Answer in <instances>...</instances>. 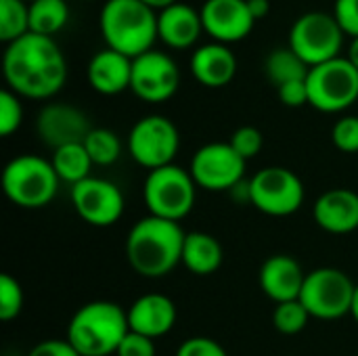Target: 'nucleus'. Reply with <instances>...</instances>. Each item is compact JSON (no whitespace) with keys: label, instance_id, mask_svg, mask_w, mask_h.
<instances>
[{"label":"nucleus","instance_id":"obj_1","mask_svg":"<svg viewBox=\"0 0 358 356\" xmlns=\"http://www.w3.org/2000/svg\"><path fill=\"white\" fill-rule=\"evenodd\" d=\"M2 71L13 90L25 99H50L67 80V61L52 38L25 34L4 50Z\"/></svg>","mask_w":358,"mask_h":356},{"label":"nucleus","instance_id":"obj_2","mask_svg":"<svg viewBox=\"0 0 358 356\" xmlns=\"http://www.w3.org/2000/svg\"><path fill=\"white\" fill-rule=\"evenodd\" d=\"M187 233L180 222L157 216L141 218L126 237V258L132 271L147 279L170 275L182 264V248Z\"/></svg>","mask_w":358,"mask_h":356},{"label":"nucleus","instance_id":"obj_3","mask_svg":"<svg viewBox=\"0 0 358 356\" xmlns=\"http://www.w3.org/2000/svg\"><path fill=\"white\" fill-rule=\"evenodd\" d=\"M128 332V313L120 304L94 300L73 313L65 340L80 356H111L117 353Z\"/></svg>","mask_w":358,"mask_h":356},{"label":"nucleus","instance_id":"obj_4","mask_svg":"<svg viewBox=\"0 0 358 356\" xmlns=\"http://www.w3.org/2000/svg\"><path fill=\"white\" fill-rule=\"evenodd\" d=\"M101 34L111 50L136 59L153 50L157 15L141 0H107L101 10Z\"/></svg>","mask_w":358,"mask_h":356},{"label":"nucleus","instance_id":"obj_5","mask_svg":"<svg viewBox=\"0 0 358 356\" xmlns=\"http://www.w3.org/2000/svg\"><path fill=\"white\" fill-rule=\"evenodd\" d=\"M59 185L61 178L57 176L52 162L40 155H17L2 170V191L17 208L38 210L48 206L57 197Z\"/></svg>","mask_w":358,"mask_h":356},{"label":"nucleus","instance_id":"obj_6","mask_svg":"<svg viewBox=\"0 0 358 356\" xmlns=\"http://www.w3.org/2000/svg\"><path fill=\"white\" fill-rule=\"evenodd\" d=\"M197 185L189 170L170 164L151 170L143 185V201L149 216L180 222L195 206Z\"/></svg>","mask_w":358,"mask_h":356},{"label":"nucleus","instance_id":"obj_7","mask_svg":"<svg viewBox=\"0 0 358 356\" xmlns=\"http://www.w3.org/2000/svg\"><path fill=\"white\" fill-rule=\"evenodd\" d=\"M357 283L340 269L321 266L306 273L300 302L319 321H338L352 311Z\"/></svg>","mask_w":358,"mask_h":356},{"label":"nucleus","instance_id":"obj_8","mask_svg":"<svg viewBox=\"0 0 358 356\" xmlns=\"http://www.w3.org/2000/svg\"><path fill=\"white\" fill-rule=\"evenodd\" d=\"M308 105L323 113H338L358 103V69L348 59H331L310 67L306 78Z\"/></svg>","mask_w":358,"mask_h":356},{"label":"nucleus","instance_id":"obj_9","mask_svg":"<svg viewBox=\"0 0 358 356\" xmlns=\"http://www.w3.org/2000/svg\"><path fill=\"white\" fill-rule=\"evenodd\" d=\"M250 204L266 216H292L304 204V183L300 176L283 166H268L258 170L248 183Z\"/></svg>","mask_w":358,"mask_h":356},{"label":"nucleus","instance_id":"obj_10","mask_svg":"<svg viewBox=\"0 0 358 356\" xmlns=\"http://www.w3.org/2000/svg\"><path fill=\"white\" fill-rule=\"evenodd\" d=\"M344 29L334 15L327 13H306L302 15L289 31V48L308 65L317 67L331 59H338L342 48Z\"/></svg>","mask_w":358,"mask_h":356},{"label":"nucleus","instance_id":"obj_11","mask_svg":"<svg viewBox=\"0 0 358 356\" xmlns=\"http://www.w3.org/2000/svg\"><path fill=\"white\" fill-rule=\"evenodd\" d=\"M178 147V128L166 115H145L128 134V151L132 159L149 172L174 164Z\"/></svg>","mask_w":358,"mask_h":356},{"label":"nucleus","instance_id":"obj_12","mask_svg":"<svg viewBox=\"0 0 358 356\" xmlns=\"http://www.w3.org/2000/svg\"><path fill=\"white\" fill-rule=\"evenodd\" d=\"M245 159L231 147V143H208L191 157L189 172L195 185L203 191H233L243 183Z\"/></svg>","mask_w":358,"mask_h":356},{"label":"nucleus","instance_id":"obj_13","mask_svg":"<svg viewBox=\"0 0 358 356\" xmlns=\"http://www.w3.org/2000/svg\"><path fill=\"white\" fill-rule=\"evenodd\" d=\"M71 204L76 214L90 227H111L115 225L126 208L124 193L117 185L105 178L90 176L71 187Z\"/></svg>","mask_w":358,"mask_h":356},{"label":"nucleus","instance_id":"obj_14","mask_svg":"<svg viewBox=\"0 0 358 356\" xmlns=\"http://www.w3.org/2000/svg\"><path fill=\"white\" fill-rule=\"evenodd\" d=\"M180 84V71L172 57L159 50H149L132 59L130 90L147 103H164L174 97Z\"/></svg>","mask_w":358,"mask_h":356},{"label":"nucleus","instance_id":"obj_15","mask_svg":"<svg viewBox=\"0 0 358 356\" xmlns=\"http://www.w3.org/2000/svg\"><path fill=\"white\" fill-rule=\"evenodd\" d=\"M38 136L40 141L50 147L52 151L67 147V145H80L90 134L92 126L84 111H80L73 105L67 103H50L38 113Z\"/></svg>","mask_w":358,"mask_h":356},{"label":"nucleus","instance_id":"obj_16","mask_svg":"<svg viewBox=\"0 0 358 356\" xmlns=\"http://www.w3.org/2000/svg\"><path fill=\"white\" fill-rule=\"evenodd\" d=\"M201 23L218 42H237L254 29L256 19L248 0H206L201 8Z\"/></svg>","mask_w":358,"mask_h":356},{"label":"nucleus","instance_id":"obj_17","mask_svg":"<svg viewBox=\"0 0 358 356\" xmlns=\"http://www.w3.org/2000/svg\"><path fill=\"white\" fill-rule=\"evenodd\" d=\"M304 279H306V273L302 264L287 254H275L266 258L258 275L260 290L275 304L298 300L304 287Z\"/></svg>","mask_w":358,"mask_h":356},{"label":"nucleus","instance_id":"obj_18","mask_svg":"<svg viewBox=\"0 0 358 356\" xmlns=\"http://www.w3.org/2000/svg\"><path fill=\"white\" fill-rule=\"evenodd\" d=\"M128 313L130 332L157 340L172 332L176 325V306L164 294H145L132 302Z\"/></svg>","mask_w":358,"mask_h":356},{"label":"nucleus","instance_id":"obj_19","mask_svg":"<svg viewBox=\"0 0 358 356\" xmlns=\"http://www.w3.org/2000/svg\"><path fill=\"white\" fill-rule=\"evenodd\" d=\"M315 222L331 235H348L358 229V193L350 189H329L313 206Z\"/></svg>","mask_w":358,"mask_h":356},{"label":"nucleus","instance_id":"obj_20","mask_svg":"<svg viewBox=\"0 0 358 356\" xmlns=\"http://www.w3.org/2000/svg\"><path fill=\"white\" fill-rule=\"evenodd\" d=\"M88 82L107 97L124 92L132 82V59L111 48L96 52L88 63Z\"/></svg>","mask_w":358,"mask_h":356},{"label":"nucleus","instance_id":"obj_21","mask_svg":"<svg viewBox=\"0 0 358 356\" xmlns=\"http://www.w3.org/2000/svg\"><path fill=\"white\" fill-rule=\"evenodd\" d=\"M191 73L208 88H222L237 73V57L224 44L199 46L191 59Z\"/></svg>","mask_w":358,"mask_h":356},{"label":"nucleus","instance_id":"obj_22","mask_svg":"<svg viewBox=\"0 0 358 356\" xmlns=\"http://www.w3.org/2000/svg\"><path fill=\"white\" fill-rule=\"evenodd\" d=\"M203 29L201 13L189 4H172L157 15V34L172 48H189L199 40Z\"/></svg>","mask_w":358,"mask_h":356},{"label":"nucleus","instance_id":"obj_23","mask_svg":"<svg viewBox=\"0 0 358 356\" xmlns=\"http://www.w3.org/2000/svg\"><path fill=\"white\" fill-rule=\"evenodd\" d=\"M222 245L214 235L201 231L187 233L182 248V264L189 273L199 277L214 275L222 266Z\"/></svg>","mask_w":358,"mask_h":356},{"label":"nucleus","instance_id":"obj_24","mask_svg":"<svg viewBox=\"0 0 358 356\" xmlns=\"http://www.w3.org/2000/svg\"><path fill=\"white\" fill-rule=\"evenodd\" d=\"M50 162H52V168H55L57 176L61 178V183H69L71 187L90 178V170L94 166L84 143L67 145V147L52 151Z\"/></svg>","mask_w":358,"mask_h":356},{"label":"nucleus","instance_id":"obj_25","mask_svg":"<svg viewBox=\"0 0 358 356\" xmlns=\"http://www.w3.org/2000/svg\"><path fill=\"white\" fill-rule=\"evenodd\" d=\"M266 76L268 80L279 88L283 84L289 82H298V80H306L310 67L292 50V48H277L266 57L264 63Z\"/></svg>","mask_w":358,"mask_h":356},{"label":"nucleus","instance_id":"obj_26","mask_svg":"<svg viewBox=\"0 0 358 356\" xmlns=\"http://www.w3.org/2000/svg\"><path fill=\"white\" fill-rule=\"evenodd\" d=\"M69 19V6L65 0H36L29 4V31L48 36L57 34Z\"/></svg>","mask_w":358,"mask_h":356},{"label":"nucleus","instance_id":"obj_27","mask_svg":"<svg viewBox=\"0 0 358 356\" xmlns=\"http://www.w3.org/2000/svg\"><path fill=\"white\" fill-rule=\"evenodd\" d=\"M29 34V6L23 0H0V40L10 44Z\"/></svg>","mask_w":358,"mask_h":356},{"label":"nucleus","instance_id":"obj_28","mask_svg":"<svg viewBox=\"0 0 358 356\" xmlns=\"http://www.w3.org/2000/svg\"><path fill=\"white\" fill-rule=\"evenodd\" d=\"M84 147L94 166H111L122 155V141L109 128H92L84 141Z\"/></svg>","mask_w":358,"mask_h":356},{"label":"nucleus","instance_id":"obj_29","mask_svg":"<svg viewBox=\"0 0 358 356\" xmlns=\"http://www.w3.org/2000/svg\"><path fill=\"white\" fill-rule=\"evenodd\" d=\"M310 319H313L310 313L304 308V304L300 300L281 302V304L275 306V313H273V325L283 336L300 334L302 329H306Z\"/></svg>","mask_w":358,"mask_h":356},{"label":"nucleus","instance_id":"obj_30","mask_svg":"<svg viewBox=\"0 0 358 356\" xmlns=\"http://www.w3.org/2000/svg\"><path fill=\"white\" fill-rule=\"evenodd\" d=\"M23 300L21 283L8 273L0 275V321L8 323L17 319L23 311Z\"/></svg>","mask_w":358,"mask_h":356},{"label":"nucleus","instance_id":"obj_31","mask_svg":"<svg viewBox=\"0 0 358 356\" xmlns=\"http://www.w3.org/2000/svg\"><path fill=\"white\" fill-rule=\"evenodd\" d=\"M23 107L19 94L13 90H0V136H10L21 128Z\"/></svg>","mask_w":358,"mask_h":356},{"label":"nucleus","instance_id":"obj_32","mask_svg":"<svg viewBox=\"0 0 358 356\" xmlns=\"http://www.w3.org/2000/svg\"><path fill=\"white\" fill-rule=\"evenodd\" d=\"M231 147L248 162L252 157H256L260 151H262V145H264V138H262V132L254 126H241L237 128L231 138H229Z\"/></svg>","mask_w":358,"mask_h":356},{"label":"nucleus","instance_id":"obj_33","mask_svg":"<svg viewBox=\"0 0 358 356\" xmlns=\"http://www.w3.org/2000/svg\"><path fill=\"white\" fill-rule=\"evenodd\" d=\"M331 141L342 153H358V115H344L331 130Z\"/></svg>","mask_w":358,"mask_h":356},{"label":"nucleus","instance_id":"obj_34","mask_svg":"<svg viewBox=\"0 0 358 356\" xmlns=\"http://www.w3.org/2000/svg\"><path fill=\"white\" fill-rule=\"evenodd\" d=\"M176 356H229L227 350L212 338H206V336H193L189 340H185L178 350Z\"/></svg>","mask_w":358,"mask_h":356},{"label":"nucleus","instance_id":"obj_35","mask_svg":"<svg viewBox=\"0 0 358 356\" xmlns=\"http://www.w3.org/2000/svg\"><path fill=\"white\" fill-rule=\"evenodd\" d=\"M115 356H155V342L141 334L128 332Z\"/></svg>","mask_w":358,"mask_h":356},{"label":"nucleus","instance_id":"obj_36","mask_svg":"<svg viewBox=\"0 0 358 356\" xmlns=\"http://www.w3.org/2000/svg\"><path fill=\"white\" fill-rule=\"evenodd\" d=\"M334 17L344 34L358 38V0H336Z\"/></svg>","mask_w":358,"mask_h":356},{"label":"nucleus","instance_id":"obj_37","mask_svg":"<svg viewBox=\"0 0 358 356\" xmlns=\"http://www.w3.org/2000/svg\"><path fill=\"white\" fill-rule=\"evenodd\" d=\"M279 92V101L287 107H302L308 105V88H306V80H298V82H289L277 88Z\"/></svg>","mask_w":358,"mask_h":356},{"label":"nucleus","instance_id":"obj_38","mask_svg":"<svg viewBox=\"0 0 358 356\" xmlns=\"http://www.w3.org/2000/svg\"><path fill=\"white\" fill-rule=\"evenodd\" d=\"M27 356H80L67 340H44L36 344Z\"/></svg>","mask_w":358,"mask_h":356},{"label":"nucleus","instance_id":"obj_39","mask_svg":"<svg viewBox=\"0 0 358 356\" xmlns=\"http://www.w3.org/2000/svg\"><path fill=\"white\" fill-rule=\"evenodd\" d=\"M248 6L254 15V19H262L271 13V2L268 0H248Z\"/></svg>","mask_w":358,"mask_h":356},{"label":"nucleus","instance_id":"obj_40","mask_svg":"<svg viewBox=\"0 0 358 356\" xmlns=\"http://www.w3.org/2000/svg\"><path fill=\"white\" fill-rule=\"evenodd\" d=\"M141 2H145L147 6H151V8H168V6H172V4H176V0H141Z\"/></svg>","mask_w":358,"mask_h":356},{"label":"nucleus","instance_id":"obj_41","mask_svg":"<svg viewBox=\"0 0 358 356\" xmlns=\"http://www.w3.org/2000/svg\"><path fill=\"white\" fill-rule=\"evenodd\" d=\"M348 61L355 65L358 69V38L352 40V44H350V52H348Z\"/></svg>","mask_w":358,"mask_h":356},{"label":"nucleus","instance_id":"obj_42","mask_svg":"<svg viewBox=\"0 0 358 356\" xmlns=\"http://www.w3.org/2000/svg\"><path fill=\"white\" fill-rule=\"evenodd\" d=\"M350 315H352V319L358 323V283L357 290H355V300H352V311H350Z\"/></svg>","mask_w":358,"mask_h":356},{"label":"nucleus","instance_id":"obj_43","mask_svg":"<svg viewBox=\"0 0 358 356\" xmlns=\"http://www.w3.org/2000/svg\"><path fill=\"white\" fill-rule=\"evenodd\" d=\"M23 2H29V4H31V2H36V0H23Z\"/></svg>","mask_w":358,"mask_h":356}]
</instances>
